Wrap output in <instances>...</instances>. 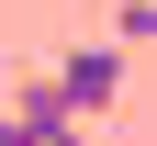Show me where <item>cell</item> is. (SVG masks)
<instances>
[{"instance_id": "1", "label": "cell", "mask_w": 157, "mask_h": 146, "mask_svg": "<svg viewBox=\"0 0 157 146\" xmlns=\"http://www.w3.org/2000/svg\"><path fill=\"white\" fill-rule=\"evenodd\" d=\"M56 90L78 101V124L112 112V101H124V34H112V45H67V56H56Z\"/></svg>"}, {"instance_id": "2", "label": "cell", "mask_w": 157, "mask_h": 146, "mask_svg": "<svg viewBox=\"0 0 157 146\" xmlns=\"http://www.w3.org/2000/svg\"><path fill=\"white\" fill-rule=\"evenodd\" d=\"M112 34H124V45H157V0H124V11H112Z\"/></svg>"}]
</instances>
